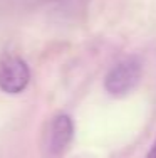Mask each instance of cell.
Wrapping results in <instances>:
<instances>
[{"mask_svg":"<svg viewBox=\"0 0 156 158\" xmlns=\"http://www.w3.org/2000/svg\"><path fill=\"white\" fill-rule=\"evenodd\" d=\"M141 77V64L138 59H126L114 66L104 79V88L113 96H122L134 89Z\"/></svg>","mask_w":156,"mask_h":158,"instance_id":"cell-1","label":"cell"},{"mask_svg":"<svg viewBox=\"0 0 156 158\" xmlns=\"http://www.w3.org/2000/svg\"><path fill=\"white\" fill-rule=\"evenodd\" d=\"M72 121L67 114H57L50 126V152L54 155H61L67 150L72 140Z\"/></svg>","mask_w":156,"mask_h":158,"instance_id":"cell-3","label":"cell"},{"mask_svg":"<svg viewBox=\"0 0 156 158\" xmlns=\"http://www.w3.org/2000/svg\"><path fill=\"white\" fill-rule=\"evenodd\" d=\"M30 71L18 57H7L0 64V89L9 94H18L29 84Z\"/></svg>","mask_w":156,"mask_h":158,"instance_id":"cell-2","label":"cell"},{"mask_svg":"<svg viewBox=\"0 0 156 158\" xmlns=\"http://www.w3.org/2000/svg\"><path fill=\"white\" fill-rule=\"evenodd\" d=\"M146 158H156V141H154V145L151 146V150H150V152H148Z\"/></svg>","mask_w":156,"mask_h":158,"instance_id":"cell-4","label":"cell"}]
</instances>
